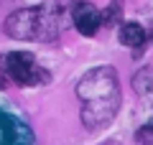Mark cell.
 <instances>
[{"label":"cell","mask_w":153,"mask_h":145,"mask_svg":"<svg viewBox=\"0 0 153 145\" xmlns=\"http://www.w3.org/2000/svg\"><path fill=\"white\" fill-rule=\"evenodd\" d=\"M146 38H148L146 28H143L140 23H135V21L125 23V26L120 28V43H125V46H130V48L143 46V41H146Z\"/></svg>","instance_id":"8992f818"},{"label":"cell","mask_w":153,"mask_h":145,"mask_svg":"<svg viewBox=\"0 0 153 145\" xmlns=\"http://www.w3.org/2000/svg\"><path fill=\"white\" fill-rule=\"evenodd\" d=\"M71 21H74V26L79 28V33L94 36L97 28H100L102 16H100V10L92 5V3H76V5H71Z\"/></svg>","instance_id":"5b68a950"},{"label":"cell","mask_w":153,"mask_h":145,"mask_svg":"<svg viewBox=\"0 0 153 145\" xmlns=\"http://www.w3.org/2000/svg\"><path fill=\"white\" fill-rule=\"evenodd\" d=\"M0 89H5V79L3 76H0Z\"/></svg>","instance_id":"30bf717a"},{"label":"cell","mask_w":153,"mask_h":145,"mask_svg":"<svg viewBox=\"0 0 153 145\" xmlns=\"http://www.w3.org/2000/svg\"><path fill=\"white\" fill-rule=\"evenodd\" d=\"M146 33H148V36H151V38H153V23H151V28H148V31H146Z\"/></svg>","instance_id":"9c48e42d"},{"label":"cell","mask_w":153,"mask_h":145,"mask_svg":"<svg viewBox=\"0 0 153 145\" xmlns=\"http://www.w3.org/2000/svg\"><path fill=\"white\" fill-rule=\"evenodd\" d=\"M138 140H140L143 145H153V122L138 130Z\"/></svg>","instance_id":"52a82bcc"},{"label":"cell","mask_w":153,"mask_h":145,"mask_svg":"<svg viewBox=\"0 0 153 145\" xmlns=\"http://www.w3.org/2000/svg\"><path fill=\"white\" fill-rule=\"evenodd\" d=\"M120 18V8L117 5H110L107 8V16H105V23H112V21H117Z\"/></svg>","instance_id":"ba28073f"},{"label":"cell","mask_w":153,"mask_h":145,"mask_svg":"<svg viewBox=\"0 0 153 145\" xmlns=\"http://www.w3.org/2000/svg\"><path fill=\"white\" fill-rule=\"evenodd\" d=\"M0 71L8 74L16 84L23 87H36L49 81V74H46L41 66H36L31 54L26 51H13V54H3L0 56Z\"/></svg>","instance_id":"7a4b0ae2"},{"label":"cell","mask_w":153,"mask_h":145,"mask_svg":"<svg viewBox=\"0 0 153 145\" xmlns=\"http://www.w3.org/2000/svg\"><path fill=\"white\" fill-rule=\"evenodd\" d=\"M54 18H56L54 13L46 18L41 8H36V10L26 8V10L13 13V16L5 21V31H8V36H13V38H26V41L41 38V33L49 28V23L54 21Z\"/></svg>","instance_id":"3957f363"},{"label":"cell","mask_w":153,"mask_h":145,"mask_svg":"<svg viewBox=\"0 0 153 145\" xmlns=\"http://www.w3.org/2000/svg\"><path fill=\"white\" fill-rule=\"evenodd\" d=\"M79 97L84 102L82 120L87 127H102L112 120L117 107V79L112 76V69L89 71L79 81Z\"/></svg>","instance_id":"6da1fadb"},{"label":"cell","mask_w":153,"mask_h":145,"mask_svg":"<svg viewBox=\"0 0 153 145\" xmlns=\"http://www.w3.org/2000/svg\"><path fill=\"white\" fill-rule=\"evenodd\" d=\"M0 145H31V130L10 112L0 109Z\"/></svg>","instance_id":"277c9868"}]
</instances>
